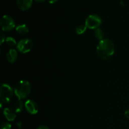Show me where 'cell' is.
<instances>
[{
	"label": "cell",
	"mask_w": 129,
	"mask_h": 129,
	"mask_svg": "<svg viewBox=\"0 0 129 129\" xmlns=\"http://www.w3.org/2000/svg\"><path fill=\"white\" fill-rule=\"evenodd\" d=\"M16 4L20 10L26 11L31 6L32 0H17Z\"/></svg>",
	"instance_id": "8"
},
{
	"label": "cell",
	"mask_w": 129,
	"mask_h": 129,
	"mask_svg": "<svg viewBox=\"0 0 129 129\" xmlns=\"http://www.w3.org/2000/svg\"><path fill=\"white\" fill-rule=\"evenodd\" d=\"M11 125L7 122H4L1 123V129H11Z\"/></svg>",
	"instance_id": "16"
},
{
	"label": "cell",
	"mask_w": 129,
	"mask_h": 129,
	"mask_svg": "<svg viewBox=\"0 0 129 129\" xmlns=\"http://www.w3.org/2000/svg\"><path fill=\"white\" fill-rule=\"evenodd\" d=\"M94 35H95V37L100 40H102L104 39V32H103V30L101 28H96L94 30Z\"/></svg>",
	"instance_id": "13"
},
{
	"label": "cell",
	"mask_w": 129,
	"mask_h": 129,
	"mask_svg": "<svg viewBox=\"0 0 129 129\" xmlns=\"http://www.w3.org/2000/svg\"><path fill=\"white\" fill-rule=\"evenodd\" d=\"M0 25L3 31H9L15 28V22L11 16L8 15H4L0 21Z\"/></svg>",
	"instance_id": "5"
},
{
	"label": "cell",
	"mask_w": 129,
	"mask_h": 129,
	"mask_svg": "<svg viewBox=\"0 0 129 129\" xmlns=\"http://www.w3.org/2000/svg\"><path fill=\"white\" fill-rule=\"evenodd\" d=\"M86 28L87 27L85 25H81L76 28V33L78 34L81 35L83 33H84V31L86 30Z\"/></svg>",
	"instance_id": "15"
},
{
	"label": "cell",
	"mask_w": 129,
	"mask_h": 129,
	"mask_svg": "<svg viewBox=\"0 0 129 129\" xmlns=\"http://www.w3.org/2000/svg\"><path fill=\"white\" fill-rule=\"evenodd\" d=\"M102 23V18L97 15H90L87 17L85 21V25L90 29L98 28Z\"/></svg>",
	"instance_id": "4"
},
{
	"label": "cell",
	"mask_w": 129,
	"mask_h": 129,
	"mask_svg": "<svg viewBox=\"0 0 129 129\" xmlns=\"http://www.w3.org/2000/svg\"><path fill=\"white\" fill-rule=\"evenodd\" d=\"M23 108V104L21 100H17L14 104V110L16 113H20Z\"/></svg>",
	"instance_id": "12"
},
{
	"label": "cell",
	"mask_w": 129,
	"mask_h": 129,
	"mask_svg": "<svg viewBox=\"0 0 129 129\" xmlns=\"http://www.w3.org/2000/svg\"><path fill=\"white\" fill-rule=\"evenodd\" d=\"M35 1H37V2H39V3H43V2H44L45 0H35Z\"/></svg>",
	"instance_id": "21"
},
{
	"label": "cell",
	"mask_w": 129,
	"mask_h": 129,
	"mask_svg": "<svg viewBox=\"0 0 129 129\" xmlns=\"http://www.w3.org/2000/svg\"><path fill=\"white\" fill-rule=\"evenodd\" d=\"M3 113L7 120L10 122L13 121L16 118V112L11 108H5L3 110Z\"/></svg>",
	"instance_id": "9"
},
{
	"label": "cell",
	"mask_w": 129,
	"mask_h": 129,
	"mask_svg": "<svg viewBox=\"0 0 129 129\" xmlns=\"http://www.w3.org/2000/svg\"><path fill=\"white\" fill-rule=\"evenodd\" d=\"M5 41H6L7 45L10 47H14L16 45H17L16 40H15V39H13V37H8L6 38Z\"/></svg>",
	"instance_id": "14"
},
{
	"label": "cell",
	"mask_w": 129,
	"mask_h": 129,
	"mask_svg": "<svg viewBox=\"0 0 129 129\" xmlns=\"http://www.w3.org/2000/svg\"><path fill=\"white\" fill-rule=\"evenodd\" d=\"M25 107L26 111L30 114H36L39 111V107L37 104L31 100H28L25 103Z\"/></svg>",
	"instance_id": "7"
},
{
	"label": "cell",
	"mask_w": 129,
	"mask_h": 129,
	"mask_svg": "<svg viewBox=\"0 0 129 129\" xmlns=\"http://www.w3.org/2000/svg\"><path fill=\"white\" fill-rule=\"evenodd\" d=\"M14 93V90L8 84H2L0 88V100L1 105L9 103L13 96Z\"/></svg>",
	"instance_id": "3"
},
{
	"label": "cell",
	"mask_w": 129,
	"mask_h": 129,
	"mask_svg": "<svg viewBox=\"0 0 129 129\" xmlns=\"http://www.w3.org/2000/svg\"><path fill=\"white\" fill-rule=\"evenodd\" d=\"M37 129H49V128L45 125H40L39 126V127Z\"/></svg>",
	"instance_id": "19"
},
{
	"label": "cell",
	"mask_w": 129,
	"mask_h": 129,
	"mask_svg": "<svg viewBox=\"0 0 129 129\" xmlns=\"http://www.w3.org/2000/svg\"><path fill=\"white\" fill-rule=\"evenodd\" d=\"M5 35H4L3 33L1 31V44H2L3 43V42L5 41Z\"/></svg>",
	"instance_id": "17"
},
{
	"label": "cell",
	"mask_w": 129,
	"mask_h": 129,
	"mask_svg": "<svg viewBox=\"0 0 129 129\" xmlns=\"http://www.w3.org/2000/svg\"><path fill=\"white\" fill-rule=\"evenodd\" d=\"M16 31L18 34H21V35H25L28 32L29 30L28 26L25 24H21V25H18L16 26Z\"/></svg>",
	"instance_id": "11"
},
{
	"label": "cell",
	"mask_w": 129,
	"mask_h": 129,
	"mask_svg": "<svg viewBox=\"0 0 129 129\" xmlns=\"http://www.w3.org/2000/svg\"><path fill=\"white\" fill-rule=\"evenodd\" d=\"M31 84L28 81L21 80L18 82L14 88L15 94L20 100L25 99L31 92Z\"/></svg>",
	"instance_id": "2"
},
{
	"label": "cell",
	"mask_w": 129,
	"mask_h": 129,
	"mask_svg": "<svg viewBox=\"0 0 129 129\" xmlns=\"http://www.w3.org/2000/svg\"><path fill=\"white\" fill-rule=\"evenodd\" d=\"M47 1H49V3L53 4V3H54L56 2V1H57V0H47Z\"/></svg>",
	"instance_id": "20"
},
{
	"label": "cell",
	"mask_w": 129,
	"mask_h": 129,
	"mask_svg": "<svg viewBox=\"0 0 129 129\" xmlns=\"http://www.w3.org/2000/svg\"><path fill=\"white\" fill-rule=\"evenodd\" d=\"M115 46L113 42L109 39L100 40L96 47V52L98 57L103 60H107L113 55Z\"/></svg>",
	"instance_id": "1"
},
{
	"label": "cell",
	"mask_w": 129,
	"mask_h": 129,
	"mask_svg": "<svg viewBox=\"0 0 129 129\" xmlns=\"http://www.w3.org/2000/svg\"><path fill=\"white\" fill-rule=\"evenodd\" d=\"M17 52L15 49H11L8 51V52L6 54V58L8 62L11 63H13L14 62L16 61L17 59Z\"/></svg>",
	"instance_id": "10"
},
{
	"label": "cell",
	"mask_w": 129,
	"mask_h": 129,
	"mask_svg": "<svg viewBox=\"0 0 129 129\" xmlns=\"http://www.w3.org/2000/svg\"><path fill=\"white\" fill-rule=\"evenodd\" d=\"M33 47V42L30 39H23L20 40L16 45V48L19 52L23 54L28 53L31 50Z\"/></svg>",
	"instance_id": "6"
},
{
	"label": "cell",
	"mask_w": 129,
	"mask_h": 129,
	"mask_svg": "<svg viewBox=\"0 0 129 129\" xmlns=\"http://www.w3.org/2000/svg\"><path fill=\"white\" fill-rule=\"evenodd\" d=\"M125 117L127 119L129 120V109L125 111Z\"/></svg>",
	"instance_id": "18"
}]
</instances>
